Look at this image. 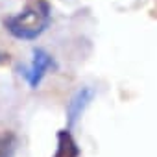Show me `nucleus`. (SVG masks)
<instances>
[{"mask_svg":"<svg viewBox=\"0 0 157 157\" xmlns=\"http://www.w3.org/2000/svg\"><path fill=\"white\" fill-rule=\"evenodd\" d=\"M52 22V6L48 0H26L22 11L4 19L6 30L21 41L41 37Z\"/></svg>","mask_w":157,"mask_h":157,"instance_id":"f257e3e1","label":"nucleus"},{"mask_svg":"<svg viewBox=\"0 0 157 157\" xmlns=\"http://www.w3.org/2000/svg\"><path fill=\"white\" fill-rule=\"evenodd\" d=\"M52 67H56L52 56H50L46 50H43V48H33V52H32V65H30L26 70H22L26 82H28V85H30L32 89H37V87L41 85V82H43L44 74H46L48 68H52Z\"/></svg>","mask_w":157,"mask_h":157,"instance_id":"f03ea898","label":"nucleus"},{"mask_svg":"<svg viewBox=\"0 0 157 157\" xmlns=\"http://www.w3.org/2000/svg\"><path fill=\"white\" fill-rule=\"evenodd\" d=\"M94 98V91L91 87H82L80 91H78L68 105H67V122H68V128H72L78 120H80V117L83 115V111L87 109V105L91 104V100Z\"/></svg>","mask_w":157,"mask_h":157,"instance_id":"7ed1b4c3","label":"nucleus"},{"mask_svg":"<svg viewBox=\"0 0 157 157\" xmlns=\"http://www.w3.org/2000/svg\"><path fill=\"white\" fill-rule=\"evenodd\" d=\"M54 157H80V148L74 140L70 129H59L57 131V148Z\"/></svg>","mask_w":157,"mask_h":157,"instance_id":"20e7f679","label":"nucleus"},{"mask_svg":"<svg viewBox=\"0 0 157 157\" xmlns=\"http://www.w3.org/2000/svg\"><path fill=\"white\" fill-rule=\"evenodd\" d=\"M17 135L13 129L0 128V157H15Z\"/></svg>","mask_w":157,"mask_h":157,"instance_id":"39448f33","label":"nucleus"}]
</instances>
